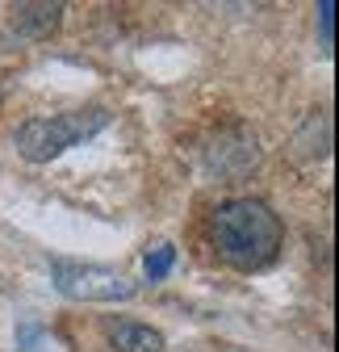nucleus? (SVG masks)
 I'll use <instances>...</instances> for the list:
<instances>
[{"label": "nucleus", "mask_w": 339, "mask_h": 352, "mask_svg": "<svg viewBox=\"0 0 339 352\" xmlns=\"http://www.w3.org/2000/svg\"><path fill=\"white\" fill-rule=\"evenodd\" d=\"M209 243L235 273H260L281 256V214L260 197H231L209 218Z\"/></svg>", "instance_id": "obj_1"}, {"label": "nucleus", "mask_w": 339, "mask_h": 352, "mask_svg": "<svg viewBox=\"0 0 339 352\" xmlns=\"http://www.w3.org/2000/svg\"><path fill=\"white\" fill-rule=\"evenodd\" d=\"M109 122H113V113L105 105H84V109H63V113H51V118H30L13 130V147L30 164H51L63 151L101 135Z\"/></svg>", "instance_id": "obj_2"}, {"label": "nucleus", "mask_w": 339, "mask_h": 352, "mask_svg": "<svg viewBox=\"0 0 339 352\" xmlns=\"http://www.w3.org/2000/svg\"><path fill=\"white\" fill-rule=\"evenodd\" d=\"M51 281L75 302H130L139 294V285L126 273L93 260H51Z\"/></svg>", "instance_id": "obj_3"}, {"label": "nucleus", "mask_w": 339, "mask_h": 352, "mask_svg": "<svg viewBox=\"0 0 339 352\" xmlns=\"http://www.w3.org/2000/svg\"><path fill=\"white\" fill-rule=\"evenodd\" d=\"M59 21H63V5H51V0H25V5H13V17H9V25L21 38H34V42L51 38L59 30Z\"/></svg>", "instance_id": "obj_4"}, {"label": "nucleus", "mask_w": 339, "mask_h": 352, "mask_svg": "<svg viewBox=\"0 0 339 352\" xmlns=\"http://www.w3.org/2000/svg\"><path fill=\"white\" fill-rule=\"evenodd\" d=\"M113 352H163V331L151 323H135V319H113L105 327Z\"/></svg>", "instance_id": "obj_5"}, {"label": "nucleus", "mask_w": 339, "mask_h": 352, "mask_svg": "<svg viewBox=\"0 0 339 352\" xmlns=\"http://www.w3.org/2000/svg\"><path fill=\"white\" fill-rule=\"evenodd\" d=\"M172 264H176V248L159 243L155 252H147V264H143V269H147V277H151V281H163L167 273H172Z\"/></svg>", "instance_id": "obj_6"}, {"label": "nucleus", "mask_w": 339, "mask_h": 352, "mask_svg": "<svg viewBox=\"0 0 339 352\" xmlns=\"http://www.w3.org/2000/svg\"><path fill=\"white\" fill-rule=\"evenodd\" d=\"M318 21H323V47L331 51V42H335V0H323L318 5Z\"/></svg>", "instance_id": "obj_7"}]
</instances>
